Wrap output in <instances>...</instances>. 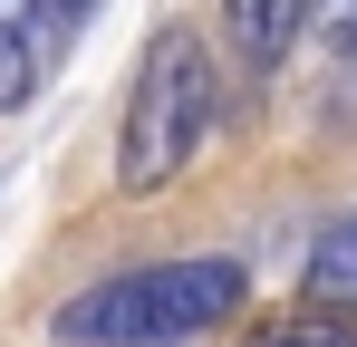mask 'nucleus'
Returning a JSON list of instances; mask_svg holds the SVG:
<instances>
[{
  "instance_id": "1",
  "label": "nucleus",
  "mask_w": 357,
  "mask_h": 347,
  "mask_svg": "<svg viewBox=\"0 0 357 347\" xmlns=\"http://www.w3.org/2000/svg\"><path fill=\"white\" fill-rule=\"evenodd\" d=\"M241 309V261H155V270H116V280L77 289L59 318V347H174L203 338Z\"/></svg>"
},
{
  "instance_id": "2",
  "label": "nucleus",
  "mask_w": 357,
  "mask_h": 347,
  "mask_svg": "<svg viewBox=\"0 0 357 347\" xmlns=\"http://www.w3.org/2000/svg\"><path fill=\"white\" fill-rule=\"evenodd\" d=\"M213 135V49L203 29H155L145 58H135V97H126L116 125V183L126 193H165Z\"/></svg>"
},
{
  "instance_id": "3",
  "label": "nucleus",
  "mask_w": 357,
  "mask_h": 347,
  "mask_svg": "<svg viewBox=\"0 0 357 347\" xmlns=\"http://www.w3.org/2000/svg\"><path fill=\"white\" fill-rule=\"evenodd\" d=\"M97 0H0V116H20L39 97V77L77 49Z\"/></svg>"
},
{
  "instance_id": "4",
  "label": "nucleus",
  "mask_w": 357,
  "mask_h": 347,
  "mask_svg": "<svg viewBox=\"0 0 357 347\" xmlns=\"http://www.w3.org/2000/svg\"><path fill=\"white\" fill-rule=\"evenodd\" d=\"M309 20H319V0H222V29H232V49L251 68H280Z\"/></svg>"
},
{
  "instance_id": "5",
  "label": "nucleus",
  "mask_w": 357,
  "mask_h": 347,
  "mask_svg": "<svg viewBox=\"0 0 357 347\" xmlns=\"http://www.w3.org/2000/svg\"><path fill=\"white\" fill-rule=\"evenodd\" d=\"M309 299L357 318V213H348L338 231H319V241H309Z\"/></svg>"
},
{
  "instance_id": "6",
  "label": "nucleus",
  "mask_w": 357,
  "mask_h": 347,
  "mask_svg": "<svg viewBox=\"0 0 357 347\" xmlns=\"http://www.w3.org/2000/svg\"><path fill=\"white\" fill-rule=\"evenodd\" d=\"M241 347H357V318L348 309H280V318H261Z\"/></svg>"
},
{
  "instance_id": "7",
  "label": "nucleus",
  "mask_w": 357,
  "mask_h": 347,
  "mask_svg": "<svg viewBox=\"0 0 357 347\" xmlns=\"http://www.w3.org/2000/svg\"><path fill=\"white\" fill-rule=\"evenodd\" d=\"M319 29H328L338 49H357V0H319Z\"/></svg>"
}]
</instances>
